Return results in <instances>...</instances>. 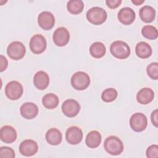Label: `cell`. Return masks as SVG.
<instances>
[{
	"instance_id": "cell-1",
	"label": "cell",
	"mask_w": 158,
	"mask_h": 158,
	"mask_svg": "<svg viewBox=\"0 0 158 158\" xmlns=\"http://www.w3.org/2000/svg\"><path fill=\"white\" fill-rule=\"evenodd\" d=\"M111 54L118 59H127L130 55V48L127 43L122 41H115L110 46Z\"/></svg>"
},
{
	"instance_id": "cell-2",
	"label": "cell",
	"mask_w": 158,
	"mask_h": 158,
	"mask_svg": "<svg viewBox=\"0 0 158 158\" xmlns=\"http://www.w3.org/2000/svg\"><path fill=\"white\" fill-rule=\"evenodd\" d=\"M104 148L109 154L116 156L122 152L123 150V144L117 136H110L105 139Z\"/></svg>"
},
{
	"instance_id": "cell-3",
	"label": "cell",
	"mask_w": 158,
	"mask_h": 158,
	"mask_svg": "<svg viewBox=\"0 0 158 158\" xmlns=\"http://www.w3.org/2000/svg\"><path fill=\"white\" fill-rule=\"evenodd\" d=\"M88 20L94 25H101L107 19L106 11L99 7H93L89 9L86 14Z\"/></svg>"
},
{
	"instance_id": "cell-4",
	"label": "cell",
	"mask_w": 158,
	"mask_h": 158,
	"mask_svg": "<svg viewBox=\"0 0 158 158\" xmlns=\"http://www.w3.org/2000/svg\"><path fill=\"white\" fill-rule=\"evenodd\" d=\"M90 84V78L89 75L81 71L75 73L71 78V85L77 90H84L86 89Z\"/></svg>"
},
{
	"instance_id": "cell-5",
	"label": "cell",
	"mask_w": 158,
	"mask_h": 158,
	"mask_svg": "<svg viewBox=\"0 0 158 158\" xmlns=\"http://www.w3.org/2000/svg\"><path fill=\"white\" fill-rule=\"evenodd\" d=\"M25 46L20 41H14L9 44L7 48L8 56L13 60H20L25 54Z\"/></svg>"
},
{
	"instance_id": "cell-6",
	"label": "cell",
	"mask_w": 158,
	"mask_h": 158,
	"mask_svg": "<svg viewBox=\"0 0 158 158\" xmlns=\"http://www.w3.org/2000/svg\"><path fill=\"white\" fill-rule=\"evenodd\" d=\"M23 91L22 85L17 81L9 82L5 88L6 96L10 100L19 99L23 94Z\"/></svg>"
},
{
	"instance_id": "cell-7",
	"label": "cell",
	"mask_w": 158,
	"mask_h": 158,
	"mask_svg": "<svg viewBox=\"0 0 158 158\" xmlns=\"http://www.w3.org/2000/svg\"><path fill=\"white\" fill-rule=\"evenodd\" d=\"M130 125L133 131H143L146 129L148 125L147 117L142 113H135L131 115L130 119Z\"/></svg>"
},
{
	"instance_id": "cell-8",
	"label": "cell",
	"mask_w": 158,
	"mask_h": 158,
	"mask_svg": "<svg viewBox=\"0 0 158 158\" xmlns=\"http://www.w3.org/2000/svg\"><path fill=\"white\" fill-rule=\"evenodd\" d=\"M30 50L36 54L43 52L46 48V41L45 38L40 35L36 34L33 36L30 41Z\"/></svg>"
},
{
	"instance_id": "cell-9",
	"label": "cell",
	"mask_w": 158,
	"mask_h": 158,
	"mask_svg": "<svg viewBox=\"0 0 158 158\" xmlns=\"http://www.w3.org/2000/svg\"><path fill=\"white\" fill-rule=\"evenodd\" d=\"M64 114L69 117H75L80 110V106L76 100L69 99L65 100L61 107Z\"/></svg>"
},
{
	"instance_id": "cell-10",
	"label": "cell",
	"mask_w": 158,
	"mask_h": 158,
	"mask_svg": "<svg viewBox=\"0 0 158 158\" xmlns=\"http://www.w3.org/2000/svg\"><path fill=\"white\" fill-rule=\"evenodd\" d=\"M52 40L56 45L64 46L69 41L70 33L65 27L57 28L53 33Z\"/></svg>"
},
{
	"instance_id": "cell-11",
	"label": "cell",
	"mask_w": 158,
	"mask_h": 158,
	"mask_svg": "<svg viewBox=\"0 0 158 158\" xmlns=\"http://www.w3.org/2000/svg\"><path fill=\"white\" fill-rule=\"evenodd\" d=\"M38 23L40 27L43 30H51L55 23L54 16L50 12L43 11L38 15Z\"/></svg>"
},
{
	"instance_id": "cell-12",
	"label": "cell",
	"mask_w": 158,
	"mask_h": 158,
	"mask_svg": "<svg viewBox=\"0 0 158 158\" xmlns=\"http://www.w3.org/2000/svg\"><path fill=\"white\" fill-rule=\"evenodd\" d=\"M83 138V132L81 128L73 126L69 127L65 133V139L67 141L72 145L79 144Z\"/></svg>"
},
{
	"instance_id": "cell-13",
	"label": "cell",
	"mask_w": 158,
	"mask_h": 158,
	"mask_svg": "<svg viewBox=\"0 0 158 158\" xmlns=\"http://www.w3.org/2000/svg\"><path fill=\"white\" fill-rule=\"evenodd\" d=\"M38 150V146L36 141L32 139H25L19 146L20 153L25 156H32Z\"/></svg>"
},
{
	"instance_id": "cell-14",
	"label": "cell",
	"mask_w": 158,
	"mask_h": 158,
	"mask_svg": "<svg viewBox=\"0 0 158 158\" xmlns=\"http://www.w3.org/2000/svg\"><path fill=\"white\" fill-rule=\"evenodd\" d=\"M118 20L123 25H128L132 23L135 19L136 14L135 11L130 7H125L122 8L117 15Z\"/></svg>"
},
{
	"instance_id": "cell-15",
	"label": "cell",
	"mask_w": 158,
	"mask_h": 158,
	"mask_svg": "<svg viewBox=\"0 0 158 158\" xmlns=\"http://www.w3.org/2000/svg\"><path fill=\"white\" fill-rule=\"evenodd\" d=\"M20 110L22 116L27 119L34 118L38 114V106L30 102L23 104L20 107Z\"/></svg>"
},
{
	"instance_id": "cell-16",
	"label": "cell",
	"mask_w": 158,
	"mask_h": 158,
	"mask_svg": "<svg viewBox=\"0 0 158 158\" xmlns=\"http://www.w3.org/2000/svg\"><path fill=\"white\" fill-rule=\"evenodd\" d=\"M0 138L5 143H12L16 140L17 132L10 125L3 126L0 130Z\"/></svg>"
},
{
	"instance_id": "cell-17",
	"label": "cell",
	"mask_w": 158,
	"mask_h": 158,
	"mask_svg": "<svg viewBox=\"0 0 158 158\" xmlns=\"http://www.w3.org/2000/svg\"><path fill=\"white\" fill-rule=\"evenodd\" d=\"M33 83L37 89L43 90L49 85V77L45 72L38 71L34 75Z\"/></svg>"
},
{
	"instance_id": "cell-18",
	"label": "cell",
	"mask_w": 158,
	"mask_h": 158,
	"mask_svg": "<svg viewBox=\"0 0 158 158\" xmlns=\"http://www.w3.org/2000/svg\"><path fill=\"white\" fill-rule=\"evenodd\" d=\"M154 93L149 88H143L141 89L136 94L137 101L141 104H148L154 99Z\"/></svg>"
},
{
	"instance_id": "cell-19",
	"label": "cell",
	"mask_w": 158,
	"mask_h": 158,
	"mask_svg": "<svg viewBox=\"0 0 158 158\" xmlns=\"http://www.w3.org/2000/svg\"><path fill=\"white\" fill-rule=\"evenodd\" d=\"M101 133L96 130H93L88 133L86 137L85 143L86 146L89 148H96L101 144Z\"/></svg>"
},
{
	"instance_id": "cell-20",
	"label": "cell",
	"mask_w": 158,
	"mask_h": 158,
	"mask_svg": "<svg viewBox=\"0 0 158 158\" xmlns=\"http://www.w3.org/2000/svg\"><path fill=\"white\" fill-rule=\"evenodd\" d=\"M45 136L47 142L51 145H58L61 143L62 139L61 132L55 128L48 130Z\"/></svg>"
},
{
	"instance_id": "cell-21",
	"label": "cell",
	"mask_w": 158,
	"mask_h": 158,
	"mask_svg": "<svg viewBox=\"0 0 158 158\" xmlns=\"http://www.w3.org/2000/svg\"><path fill=\"white\" fill-rule=\"evenodd\" d=\"M152 52V50L151 46L144 41H141L136 45L135 52L139 58H148L151 56Z\"/></svg>"
},
{
	"instance_id": "cell-22",
	"label": "cell",
	"mask_w": 158,
	"mask_h": 158,
	"mask_svg": "<svg viewBox=\"0 0 158 158\" xmlns=\"http://www.w3.org/2000/svg\"><path fill=\"white\" fill-rule=\"evenodd\" d=\"M140 19L146 23L152 22L156 17L155 9L150 6H144L142 7L139 12Z\"/></svg>"
},
{
	"instance_id": "cell-23",
	"label": "cell",
	"mask_w": 158,
	"mask_h": 158,
	"mask_svg": "<svg viewBox=\"0 0 158 158\" xmlns=\"http://www.w3.org/2000/svg\"><path fill=\"white\" fill-rule=\"evenodd\" d=\"M106 46L101 42H95L93 43L89 48V52L92 57L94 58H101L106 54Z\"/></svg>"
},
{
	"instance_id": "cell-24",
	"label": "cell",
	"mask_w": 158,
	"mask_h": 158,
	"mask_svg": "<svg viewBox=\"0 0 158 158\" xmlns=\"http://www.w3.org/2000/svg\"><path fill=\"white\" fill-rule=\"evenodd\" d=\"M42 102L46 108L48 109H52L58 106L59 98L57 95L53 93H48L43 96Z\"/></svg>"
},
{
	"instance_id": "cell-25",
	"label": "cell",
	"mask_w": 158,
	"mask_h": 158,
	"mask_svg": "<svg viewBox=\"0 0 158 158\" xmlns=\"http://www.w3.org/2000/svg\"><path fill=\"white\" fill-rule=\"evenodd\" d=\"M68 11L72 14H80L84 8V3L81 0H70L67 4Z\"/></svg>"
},
{
	"instance_id": "cell-26",
	"label": "cell",
	"mask_w": 158,
	"mask_h": 158,
	"mask_svg": "<svg viewBox=\"0 0 158 158\" xmlns=\"http://www.w3.org/2000/svg\"><path fill=\"white\" fill-rule=\"evenodd\" d=\"M141 33L144 37L149 40H156L158 36L157 28L152 25H145L141 29Z\"/></svg>"
},
{
	"instance_id": "cell-27",
	"label": "cell",
	"mask_w": 158,
	"mask_h": 158,
	"mask_svg": "<svg viewBox=\"0 0 158 158\" xmlns=\"http://www.w3.org/2000/svg\"><path fill=\"white\" fill-rule=\"evenodd\" d=\"M117 95L118 93L115 89L113 88H107L102 91L101 99L106 102H110L114 101L117 98Z\"/></svg>"
},
{
	"instance_id": "cell-28",
	"label": "cell",
	"mask_w": 158,
	"mask_h": 158,
	"mask_svg": "<svg viewBox=\"0 0 158 158\" xmlns=\"http://www.w3.org/2000/svg\"><path fill=\"white\" fill-rule=\"evenodd\" d=\"M146 71L148 76L151 78L155 80L158 79V63L157 62H152L149 64L147 67Z\"/></svg>"
},
{
	"instance_id": "cell-29",
	"label": "cell",
	"mask_w": 158,
	"mask_h": 158,
	"mask_svg": "<svg viewBox=\"0 0 158 158\" xmlns=\"http://www.w3.org/2000/svg\"><path fill=\"white\" fill-rule=\"evenodd\" d=\"M15 154L14 151L7 146H2L0 148V157H10L14 158L15 157Z\"/></svg>"
},
{
	"instance_id": "cell-30",
	"label": "cell",
	"mask_w": 158,
	"mask_h": 158,
	"mask_svg": "<svg viewBox=\"0 0 158 158\" xmlns=\"http://www.w3.org/2000/svg\"><path fill=\"white\" fill-rule=\"evenodd\" d=\"M146 156L149 158L158 157V146L157 144L151 145L146 149Z\"/></svg>"
},
{
	"instance_id": "cell-31",
	"label": "cell",
	"mask_w": 158,
	"mask_h": 158,
	"mask_svg": "<svg viewBox=\"0 0 158 158\" xmlns=\"http://www.w3.org/2000/svg\"><path fill=\"white\" fill-rule=\"evenodd\" d=\"M107 6L110 9H115L118 7L122 3L121 0H107L106 1Z\"/></svg>"
},
{
	"instance_id": "cell-32",
	"label": "cell",
	"mask_w": 158,
	"mask_h": 158,
	"mask_svg": "<svg viewBox=\"0 0 158 158\" xmlns=\"http://www.w3.org/2000/svg\"><path fill=\"white\" fill-rule=\"evenodd\" d=\"M158 110L156 109L154 110L151 115V122L152 123V124L156 127H157L158 126Z\"/></svg>"
},
{
	"instance_id": "cell-33",
	"label": "cell",
	"mask_w": 158,
	"mask_h": 158,
	"mask_svg": "<svg viewBox=\"0 0 158 158\" xmlns=\"http://www.w3.org/2000/svg\"><path fill=\"white\" fill-rule=\"evenodd\" d=\"M8 62L7 59L3 56L2 55H1V66H0V71L3 72L5 70L7 67Z\"/></svg>"
},
{
	"instance_id": "cell-34",
	"label": "cell",
	"mask_w": 158,
	"mask_h": 158,
	"mask_svg": "<svg viewBox=\"0 0 158 158\" xmlns=\"http://www.w3.org/2000/svg\"><path fill=\"white\" fill-rule=\"evenodd\" d=\"M144 2V0H132L131 2L136 6H139Z\"/></svg>"
}]
</instances>
